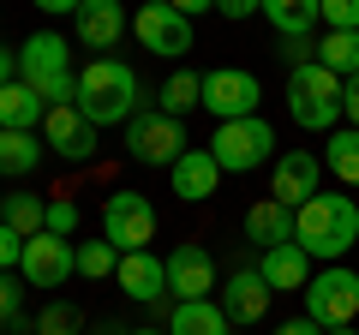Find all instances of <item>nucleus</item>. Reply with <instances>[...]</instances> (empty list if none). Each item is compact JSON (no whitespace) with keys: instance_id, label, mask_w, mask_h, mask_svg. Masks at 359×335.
Masks as SVG:
<instances>
[{"instance_id":"nucleus-1","label":"nucleus","mask_w":359,"mask_h":335,"mask_svg":"<svg viewBox=\"0 0 359 335\" xmlns=\"http://www.w3.org/2000/svg\"><path fill=\"white\" fill-rule=\"evenodd\" d=\"M72 108H78L96 132H102V126H126V120L138 114V72H132L126 60H114V54L90 60L84 72H78Z\"/></svg>"},{"instance_id":"nucleus-2","label":"nucleus","mask_w":359,"mask_h":335,"mask_svg":"<svg viewBox=\"0 0 359 335\" xmlns=\"http://www.w3.org/2000/svg\"><path fill=\"white\" fill-rule=\"evenodd\" d=\"M294 216H299L294 240L306 245L311 258H341V252H353V240H359V204L347 192H318V198H306Z\"/></svg>"},{"instance_id":"nucleus-3","label":"nucleus","mask_w":359,"mask_h":335,"mask_svg":"<svg viewBox=\"0 0 359 335\" xmlns=\"http://www.w3.org/2000/svg\"><path fill=\"white\" fill-rule=\"evenodd\" d=\"M287 114L306 132H335L341 126V78L323 60H299L287 72Z\"/></svg>"},{"instance_id":"nucleus-4","label":"nucleus","mask_w":359,"mask_h":335,"mask_svg":"<svg viewBox=\"0 0 359 335\" xmlns=\"http://www.w3.org/2000/svg\"><path fill=\"white\" fill-rule=\"evenodd\" d=\"M18 78H25V84H30L48 108H60V102H72V96H78L72 54H66V42L54 36V30L25 36V48H18Z\"/></svg>"},{"instance_id":"nucleus-5","label":"nucleus","mask_w":359,"mask_h":335,"mask_svg":"<svg viewBox=\"0 0 359 335\" xmlns=\"http://www.w3.org/2000/svg\"><path fill=\"white\" fill-rule=\"evenodd\" d=\"M210 156L222 162V174H252V168L276 162V132L269 120H222L216 138H210Z\"/></svg>"},{"instance_id":"nucleus-6","label":"nucleus","mask_w":359,"mask_h":335,"mask_svg":"<svg viewBox=\"0 0 359 335\" xmlns=\"http://www.w3.org/2000/svg\"><path fill=\"white\" fill-rule=\"evenodd\" d=\"M126 156L144 162V168H174L180 156H186V126H180L174 114H162V108L132 114L126 120Z\"/></svg>"},{"instance_id":"nucleus-7","label":"nucleus","mask_w":359,"mask_h":335,"mask_svg":"<svg viewBox=\"0 0 359 335\" xmlns=\"http://www.w3.org/2000/svg\"><path fill=\"white\" fill-rule=\"evenodd\" d=\"M306 317L318 329H347L359 317V275L353 270H323L306 282Z\"/></svg>"},{"instance_id":"nucleus-8","label":"nucleus","mask_w":359,"mask_h":335,"mask_svg":"<svg viewBox=\"0 0 359 335\" xmlns=\"http://www.w3.org/2000/svg\"><path fill=\"white\" fill-rule=\"evenodd\" d=\"M102 240H114L120 252H150V240H156V204L144 192H108V204H102Z\"/></svg>"},{"instance_id":"nucleus-9","label":"nucleus","mask_w":359,"mask_h":335,"mask_svg":"<svg viewBox=\"0 0 359 335\" xmlns=\"http://www.w3.org/2000/svg\"><path fill=\"white\" fill-rule=\"evenodd\" d=\"M257 96H264V84H257V72H245V66H216V72H204V108L216 120H252Z\"/></svg>"},{"instance_id":"nucleus-10","label":"nucleus","mask_w":359,"mask_h":335,"mask_svg":"<svg viewBox=\"0 0 359 335\" xmlns=\"http://www.w3.org/2000/svg\"><path fill=\"white\" fill-rule=\"evenodd\" d=\"M132 30H138V42L150 54H162V60H180V54L192 48V18L174 13L168 0H144L138 18H132Z\"/></svg>"},{"instance_id":"nucleus-11","label":"nucleus","mask_w":359,"mask_h":335,"mask_svg":"<svg viewBox=\"0 0 359 335\" xmlns=\"http://www.w3.org/2000/svg\"><path fill=\"white\" fill-rule=\"evenodd\" d=\"M72 270H78V252H72V240H60V233H36V240H25L18 275H25L30 287H60Z\"/></svg>"},{"instance_id":"nucleus-12","label":"nucleus","mask_w":359,"mask_h":335,"mask_svg":"<svg viewBox=\"0 0 359 335\" xmlns=\"http://www.w3.org/2000/svg\"><path fill=\"white\" fill-rule=\"evenodd\" d=\"M318 174H323V156L311 150H282L276 168H269V198L287 210H299L306 198H318Z\"/></svg>"},{"instance_id":"nucleus-13","label":"nucleus","mask_w":359,"mask_h":335,"mask_svg":"<svg viewBox=\"0 0 359 335\" xmlns=\"http://www.w3.org/2000/svg\"><path fill=\"white\" fill-rule=\"evenodd\" d=\"M42 144H48L60 162H90V156H96V126H90L72 102H60V108H48V120H42Z\"/></svg>"},{"instance_id":"nucleus-14","label":"nucleus","mask_w":359,"mask_h":335,"mask_svg":"<svg viewBox=\"0 0 359 335\" xmlns=\"http://www.w3.org/2000/svg\"><path fill=\"white\" fill-rule=\"evenodd\" d=\"M216 287V258H210L204 245H174L168 252V299H210Z\"/></svg>"},{"instance_id":"nucleus-15","label":"nucleus","mask_w":359,"mask_h":335,"mask_svg":"<svg viewBox=\"0 0 359 335\" xmlns=\"http://www.w3.org/2000/svg\"><path fill=\"white\" fill-rule=\"evenodd\" d=\"M114 282H120V294L138 299V306H162L168 299V264L150 258V252H120Z\"/></svg>"},{"instance_id":"nucleus-16","label":"nucleus","mask_w":359,"mask_h":335,"mask_svg":"<svg viewBox=\"0 0 359 335\" xmlns=\"http://www.w3.org/2000/svg\"><path fill=\"white\" fill-rule=\"evenodd\" d=\"M257 275L269 282V294H306V282H311V252H306L299 240L269 245L264 258H257Z\"/></svg>"},{"instance_id":"nucleus-17","label":"nucleus","mask_w":359,"mask_h":335,"mask_svg":"<svg viewBox=\"0 0 359 335\" xmlns=\"http://www.w3.org/2000/svg\"><path fill=\"white\" fill-rule=\"evenodd\" d=\"M216 299H222V311H228V323H257L269 311V282L257 270H233Z\"/></svg>"},{"instance_id":"nucleus-18","label":"nucleus","mask_w":359,"mask_h":335,"mask_svg":"<svg viewBox=\"0 0 359 335\" xmlns=\"http://www.w3.org/2000/svg\"><path fill=\"white\" fill-rule=\"evenodd\" d=\"M168 180H174V192L186 198V204H204V198H216V186H222V162L210 150H186L174 168H168Z\"/></svg>"},{"instance_id":"nucleus-19","label":"nucleus","mask_w":359,"mask_h":335,"mask_svg":"<svg viewBox=\"0 0 359 335\" xmlns=\"http://www.w3.org/2000/svg\"><path fill=\"white\" fill-rule=\"evenodd\" d=\"M72 30H78L84 48H114V42L126 36V13H120V0H84L78 18H72Z\"/></svg>"},{"instance_id":"nucleus-20","label":"nucleus","mask_w":359,"mask_h":335,"mask_svg":"<svg viewBox=\"0 0 359 335\" xmlns=\"http://www.w3.org/2000/svg\"><path fill=\"white\" fill-rule=\"evenodd\" d=\"M294 228H299V216L287 204H276V198H257V204L245 210V240L264 245V252H269V245H287Z\"/></svg>"},{"instance_id":"nucleus-21","label":"nucleus","mask_w":359,"mask_h":335,"mask_svg":"<svg viewBox=\"0 0 359 335\" xmlns=\"http://www.w3.org/2000/svg\"><path fill=\"white\" fill-rule=\"evenodd\" d=\"M228 311H222V299H174V311H168V335H228Z\"/></svg>"},{"instance_id":"nucleus-22","label":"nucleus","mask_w":359,"mask_h":335,"mask_svg":"<svg viewBox=\"0 0 359 335\" xmlns=\"http://www.w3.org/2000/svg\"><path fill=\"white\" fill-rule=\"evenodd\" d=\"M42 120H48V102H42V96L30 90L25 78L0 84V126H13V132H36Z\"/></svg>"},{"instance_id":"nucleus-23","label":"nucleus","mask_w":359,"mask_h":335,"mask_svg":"<svg viewBox=\"0 0 359 335\" xmlns=\"http://www.w3.org/2000/svg\"><path fill=\"white\" fill-rule=\"evenodd\" d=\"M42 150H48V144H42L36 132H13V126H0V180H25V174H36Z\"/></svg>"},{"instance_id":"nucleus-24","label":"nucleus","mask_w":359,"mask_h":335,"mask_svg":"<svg viewBox=\"0 0 359 335\" xmlns=\"http://www.w3.org/2000/svg\"><path fill=\"white\" fill-rule=\"evenodd\" d=\"M318 6H323V0H264V18L276 25V36H282V42H306L311 25L323 18Z\"/></svg>"},{"instance_id":"nucleus-25","label":"nucleus","mask_w":359,"mask_h":335,"mask_svg":"<svg viewBox=\"0 0 359 335\" xmlns=\"http://www.w3.org/2000/svg\"><path fill=\"white\" fill-rule=\"evenodd\" d=\"M323 168H330L341 186H359V126H335L323 144Z\"/></svg>"},{"instance_id":"nucleus-26","label":"nucleus","mask_w":359,"mask_h":335,"mask_svg":"<svg viewBox=\"0 0 359 335\" xmlns=\"http://www.w3.org/2000/svg\"><path fill=\"white\" fill-rule=\"evenodd\" d=\"M6 228L18 233V240H36V233H48V204H42L36 192H6Z\"/></svg>"},{"instance_id":"nucleus-27","label":"nucleus","mask_w":359,"mask_h":335,"mask_svg":"<svg viewBox=\"0 0 359 335\" xmlns=\"http://www.w3.org/2000/svg\"><path fill=\"white\" fill-rule=\"evenodd\" d=\"M318 60L330 66L335 78H353L359 72V30H330V36L318 42Z\"/></svg>"},{"instance_id":"nucleus-28","label":"nucleus","mask_w":359,"mask_h":335,"mask_svg":"<svg viewBox=\"0 0 359 335\" xmlns=\"http://www.w3.org/2000/svg\"><path fill=\"white\" fill-rule=\"evenodd\" d=\"M156 102H162V114H174V120H180L186 108L204 102V72H174L162 90H156Z\"/></svg>"},{"instance_id":"nucleus-29","label":"nucleus","mask_w":359,"mask_h":335,"mask_svg":"<svg viewBox=\"0 0 359 335\" xmlns=\"http://www.w3.org/2000/svg\"><path fill=\"white\" fill-rule=\"evenodd\" d=\"M120 270V245L114 240H84L78 245V275H96V282H102V275H114Z\"/></svg>"},{"instance_id":"nucleus-30","label":"nucleus","mask_w":359,"mask_h":335,"mask_svg":"<svg viewBox=\"0 0 359 335\" xmlns=\"http://www.w3.org/2000/svg\"><path fill=\"white\" fill-rule=\"evenodd\" d=\"M78 306H66V299H54V306H42V317H36V335H78Z\"/></svg>"},{"instance_id":"nucleus-31","label":"nucleus","mask_w":359,"mask_h":335,"mask_svg":"<svg viewBox=\"0 0 359 335\" xmlns=\"http://www.w3.org/2000/svg\"><path fill=\"white\" fill-rule=\"evenodd\" d=\"M18 306H25V287L13 282V270H0V323L18 329Z\"/></svg>"},{"instance_id":"nucleus-32","label":"nucleus","mask_w":359,"mask_h":335,"mask_svg":"<svg viewBox=\"0 0 359 335\" xmlns=\"http://www.w3.org/2000/svg\"><path fill=\"white\" fill-rule=\"evenodd\" d=\"M318 13L330 30H359V0H323Z\"/></svg>"},{"instance_id":"nucleus-33","label":"nucleus","mask_w":359,"mask_h":335,"mask_svg":"<svg viewBox=\"0 0 359 335\" xmlns=\"http://www.w3.org/2000/svg\"><path fill=\"white\" fill-rule=\"evenodd\" d=\"M72 228H78V204H72V198H48V233L66 240Z\"/></svg>"},{"instance_id":"nucleus-34","label":"nucleus","mask_w":359,"mask_h":335,"mask_svg":"<svg viewBox=\"0 0 359 335\" xmlns=\"http://www.w3.org/2000/svg\"><path fill=\"white\" fill-rule=\"evenodd\" d=\"M18 258H25V240L0 221V270H18Z\"/></svg>"},{"instance_id":"nucleus-35","label":"nucleus","mask_w":359,"mask_h":335,"mask_svg":"<svg viewBox=\"0 0 359 335\" xmlns=\"http://www.w3.org/2000/svg\"><path fill=\"white\" fill-rule=\"evenodd\" d=\"M341 114H347V126H359V72L341 78Z\"/></svg>"},{"instance_id":"nucleus-36","label":"nucleus","mask_w":359,"mask_h":335,"mask_svg":"<svg viewBox=\"0 0 359 335\" xmlns=\"http://www.w3.org/2000/svg\"><path fill=\"white\" fill-rule=\"evenodd\" d=\"M216 13L222 18H252V13H264V0H216Z\"/></svg>"},{"instance_id":"nucleus-37","label":"nucleus","mask_w":359,"mask_h":335,"mask_svg":"<svg viewBox=\"0 0 359 335\" xmlns=\"http://www.w3.org/2000/svg\"><path fill=\"white\" fill-rule=\"evenodd\" d=\"M276 335H323V329H318V323H311V317H287V323H282V329H276Z\"/></svg>"},{"instance_id":"nucleus-38","label":"nucleus","mask_w":359,"mask_h":335,"mask_svg":"<svg viewBox=\"0 0 359 335\" xmlns=\"http://www.w3.org/2000/svg\"><path fill=\"white\" fill-rule=\"evenodd\" d=\"M168 6H174V13H186V18H198V13H210L216 0H168Z\"/></svg>"},{"instance_id":"nucleus-39","label":"nucleus","mask_w":359,"mask_h":335,"mask_svg":"<svg viewBox=\"0 0 359 335\" xmlns=\"http://www.w3.org/2000/svg\"><path fill=\"white\" fill-rule=\"evenodd\" d=\"M13 78H18V54L0 48V84H13Z\"/></svg>"},{"instance_id":"nucleus-40","label":"nucleus","mask_w":359,"mask_h":335,"mask_svg":"<svg viewBox=\"0 0 359 335\" xmlns=\"http://www.w3.org/2000/svg\"><path fill=\"white\" fill-rule=\"evenodd\" d=\"M36 6H42V13H72V18H78V6H84V0H36Z\"/></svg>"},{"instance_id":"nucleus-41","label":"nucleus","mask_w":359,"mask_h":335,"mask_svg":"<svg viewBox=\"0 0 359 335\" xmlns=\"http://www.w3.org/2000/svg\"><path fill=\"white\" fill-rule=\"evenodd\" d=\"M120 335H168V329H120Z\"/></svg>"},{"instance_id":"nucleus-42","label":"nucleus","mask_w":359,"mask_h":335,"mask_svg":"<svg viewBox=\"0 0 359 335\" xmlns=\"http://www.w3.org/2000/svg\"><path fill=\"white\" fill-rule=\"evenodd\" d=\"M323 335H359V329H353V323H347V329H323Z\"/></svg>"},{"instance_id":"nucleus-43","label":"nucleus","mask_w":359,"mask_h":335,"mask_svg":"<svg viewBox=\"0 0 359 335\" xmlns=\"http://www.w3.org/2000/svg\"><path fill=\"white\" fill-rule=\"evenodd\" d=\"M0 216H6V192H0Z\"/></svg>"},{"instance_id":"nucleus-44","label":"nucleus","mask_w":359,"mask_h":335,"mask_svg":"<svg viewBox=\"0 0 359 335\" xmlns=\"http://www.w3.org/2000/svg\"><path fill=\"white\" fill-rule=\"evenodd\" d=\"M0 329H6V323H0Z\"/></svg>"}]
</instances>
